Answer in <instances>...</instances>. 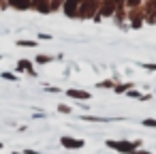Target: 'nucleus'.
Segmentation results:
<instances>
[{"mask_svg": "<svg viewBox=\"0 0 156 154\" xmlns=\"http://www.w3.org/2000/svg\"><path fill=\"white\" fill-rule=\"evenodd\" d=\"M32 66H34V62H32V60L22 58V60H17V64H15V73H28L30 77H37V71H34Z\"/></svg>", "mask_w": 156, "mask_h": 154, "instance_id": "f257e3e1", "label": "nucleus"}, {"mask_svg": "<svg viewBox=\"0 0 156 154\" xmlns=\"http://www.w3.org/2000/svg\"><path fill=\"white\" fill-rule=\"evenodd\" d=\"M7 5L17 11H28V9H32V0H9Z\"/></svg>", "mask_w": 156, "mask_h": 154, "instance_id": "f03ea898", "label": "nucleus"}, {"mask_svg": "<svg viewBox=\"0 0 156 154\" xmlns=\"http://www.w3.org/2000/svg\"><path fill=\"white\" fill-rule=\"evenodd\" d=\"M66 96H71V98H79V101H88V98H90V92H86V90H77V88H69V90H66Z\"/></svg>", "mask_w": 156, "mask_h": 154, "instance_id": "7ed1b4c3", "label": "nucleus"}, {"mask_svg": "<svg viewBox=\"0 0 156 154\" xmlns=\"http://www.w3.org/2000/svg\"><path fill=\"white\" fill-rule=\"evenodd\" d=\"M107 145L115 148L120 152H133V143H128V141H107Z\"/></svg>", "mask_w": 156, "mask_h": 154, "instance_id": "20e7f679", "label": "nucleus"}, {"mask_svg": "<svg viewBox=\"0 0 156 154\" xmlns=\"http://www.w3.org/2000/svg\"><path fill=\"white\" fill-rule=\"evenodd\" d=\"M60 143H62L64 148H81V145H83L81 139H73V137H60Z\"/></svg>", "mask_w": 156, "mask_h": 154, "instance_id": "39448f33", "label": "nucleus"}, {"mask_svg": "<svg viewBox=\"0 0 156 154\" xmlns=\"http://www.w3.org/2000/svg\"><path fill=\"white\" fill-rule=\"evenodd\" d=\"M15 45L17 47H37L39 43L34 39H20V41H15Z\"/></svg>", "mask_w": 156, "mask_h": 154, "instance_id": "423d86ee", "label": "nucleus"}, {"mask_svg": "<svg viewBox=\"0 0 156 154\" xmlns=\"http://www.w3.org/2000/svg\"><path fill=\"white\" fill-rule=\"evenodd\" d=\"M34 62H37V64H47V62H51V56H45V54H39V56L34 58Z\"/></svg>", "mask_w": 156, "mask_h": 154, "instance_id": "0eeeda50", "label": "nucleus"}, {"mask_svg": "<svg viewBox=\"0 0 156 154\" xmlns=\"http://www.w3.org/2000/svg\"><path fill=\"white\" fill-rule=\"evenodd\" d=\"M0 77H2L5 81H17V75H15V73H7V71L0 73Z\"/></svg>", "mask_w": 156, "mask_h": 154, "instance_id": "6e6552de", "label": "nucleus"}, {"mask_svg": "<svg viewBox=\"0 0 156 154\" xmlns=\"http://www.w3.org/2000/svg\"><path fill=\"white\" fill-rule=\"evenodd\" d=\"M130 88H133V84H120V86H115V88H113V90H115V92H120V94H122V92H128V90H130Z\"/></svg>", "mask_w": 156, "mask_h": 154, "instance_id": "1a4fd4ad", "label": "nucleus"}, {"mask_svg": "<svg viewBox=\"0 0 156 154\" xmlns=\"http://www.w3.org/2000/svg\"><path fill=\"white\" fill-rule=\"evenodd\" d=\"M81 120H88V122H107V118H96V116H83Z\"/></svg>", "mask_w": 156, "mask_h": 154, "instance_id": "9d476101", "label": "nucleus"}, {"mask_svg": "<svg viewBox=\"0 0 156 154\" xmlns=\"http://www.w3.org/2000/svg\"><path fill=\"white\" fill-rule=\"evenodd\" d=\"M96 88H113V81H111V79H107V81H98Z\"/></svg>", "mask_w": 156, "mask_h": 154, "instance_id": "9b49d317", "label": "nucleus"}, {"mask_svg": "<svg viewBox=\"0 0 156 154\" xmlns=\"http://www.w3.org/2000/svg\"><path fill=\"white\" fill-rule=\"evenodd\" d=\"M58 111H62V113H71V107H69V105H58Z\"/></svg>", "mask_w": 156, "mask_h": 154, "instance_id": "f8f14e48", "label": "nucleus"}, {"mask_svg": "<svg viewBox=\"0 0 156 154\" xmlns=\"http://www.w3.org/2000/svg\"><path fill=\"white\" fill-rule=\"evenodd\" d=\"M45 92H62V90L56 88V86H45Z\"/></svg>", "mask_w": 156, "mask_h": 154, "instance_id": "ddd939ff", "label": "nucleus"}, {"mask_svg": "<svg viewBox=\"0 0 156 154\" xmlns=\"http://www.w3.org/2000/svg\"><path fill=\"white\" fill-rule=\"evenodd\" d=\"M143 124H145V126H152V128H156V120H143Z\"/></svg>", "mask_w": 156, "mask_h": 154, "instance_id": "4468645a", "label": "nucleus"}, {"mask_svg": "<svg viewBox=\"0 0 156 154\" xmlns=\"http://www.w3.org/2000/svg\"><path fill=\"white\" fill-rule=\"evenodd\" d=\"M41 41H51V34H39Z\"/></svg>", "mask_w": 156, "mask_h": 154, "instance_id": "2eb2a0df", "label": "nucleus"}, {"mask_svg": "<svg viewBox=\"0 0 156 154\" xmlns=\"http://www.w3.org/2000/svg\"><path fill=\"white\" fill-rule=\"evenodd\" d=\"M143 69H150V71H156V64H143Z\"/></svg>", "mask_w": 156, "mask_h": 154, "instance_id": "dca6fc26", "label": "nucleus"}, {"mask_svg": "<svg viewBox=\"0 0 156 154\" xmlns=\"http://www.w3.org/2000/svg\"><path fill=\"white\" fill-rule=\"evenodd\" d=\"M24 154H39V152H34V150H24Z\"/></svg>", "mask_w": 156, "mask_h": 154, "instance_id": "f3484780", "label": "nucleus"}, {"mask_svg": "<svg viewBox=\"0 0 156 154\" xmlns=\"http://www.w3.org/2000/svg\"><path fill=\"white\" fill-rule=\"evenodd\" d=\"M137 2H139V0H130V5H137Z\"/></svg>", "mask_w": 156, "mask_h": 154, "instance_id": "a211bd4d", "label": "nucleus"}, {"mask_svg": "<svg viewBox=\"0 0 156 154\" xmlns=\"http://www.w3.org/2000/svg\"><path fill=\"white\" fill-rule=\"evenodd\" d=\"M13 154H24V152H13Z\"/></svg>", "mask_w": 156, "mask_h": 154, "instance_id": "6ab92c4d", "label": "nucleus"}, {"mask_svg": "<svg viewBox=\"0 0 156 154\" xmlns=\"http://www.w3.org/2000/svg\"><path fill=\"white\" fill-rule=\"evenodd\" d=\"M0 148H2V141H0Z\"/></svg>", "mask_w": 156, "mask_h": 154, "instance_id": "aec40b11", "label": "nucleus"}, {"mask_svg": "<svg viewBox=\"0 0 156 154\" xmlns=\"http://www.w3.org/2000/svg\"><path fill=\"white\" fill-rule=\"evenodd\" d=\"M0 60H2V56H0Z\"/></svg>", "mask_w": 156, "mask_h": 154, "instance_id": "412c9836", "label": "nucleus"}]
</instances>
